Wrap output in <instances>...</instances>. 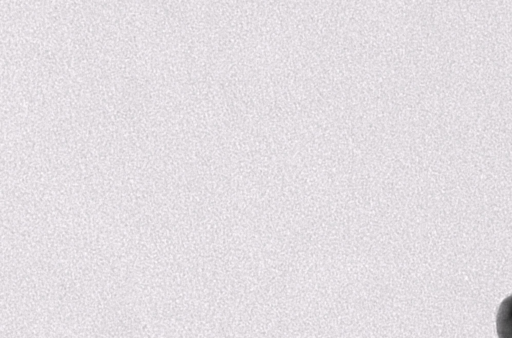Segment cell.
I'll return each instance as SVG.
<instances>
[{"label": "cell", "mask_w": 512, "mask_h": 338, "mask_svg": "<svg viewBox=\"0 0 512 338\" xmlns=\"http://www.w3.org/2000/svg\"><path fill=\"white\" fill-rule=\"evenodd\" d=\"M496 331L499 338H512V295L506 297L499 306Z\"/></svg>", "instance_id": "1"}]
</instances>
